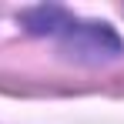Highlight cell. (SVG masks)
Wrapping results in <instances>:
<instances>
[{
	"mask_svg": "<svg viewBox=\"0 0 124 124\" xmlns=\"http://www.w3.org/2000/svg\"><path fill=\"white\" fill-rule=\"evenodd\" d=\"M57 37H61L64 50H70V57H77V61L101 64V61H114V57L124 54L121 37H117L107 23H94V20H77V17H70V23L64 27Z\"/></svg>",
	"mask_w": 124,
	"mask_h": 124,
	"instance_id": "obj_1",
	"label": "cell"
},
{
	"mask_svg": "<svg viewBox=\"0 0 124 124\" xmlns=\"http://www.w3.org/2000/svg\"><path fill=\"white\" fill-rule=\"evenodd\" d=\"M23 27L30 30V34H37V37H44V34H50V37H57L64 27L70 23V14L64 10V7H34V10H27V14H20Z\"/></svg>",
	"mask_w": 124,
	"mask_h": 124,
	"instance_id": "obj_2",
	"label": "cell"
}]
</instances>
